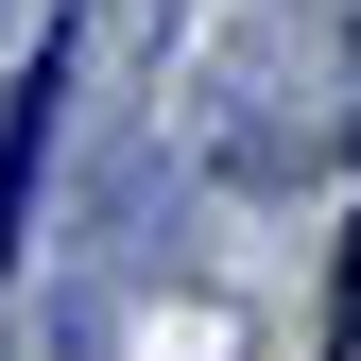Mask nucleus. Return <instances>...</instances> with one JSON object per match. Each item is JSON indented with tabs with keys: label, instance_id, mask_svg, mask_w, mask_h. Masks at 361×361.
Segmentation results:
<instances>
[{
	"label": "nucleus",
	"instance_id": "nucleus-1",
	"mask_svg": "<svg viewBox=\"0 0 361 361\" xmlns=\"http://www.w3.org/2000/svg\"><path fill=\"white\" fill-rule=\"evenodd\" d=\"M52 69H69V52H35V86L0 104V258H18V224H35V155H52Z\"/></svg>",
	"mask_w": 361,
	"mask_h": 361
}]
</instances>
